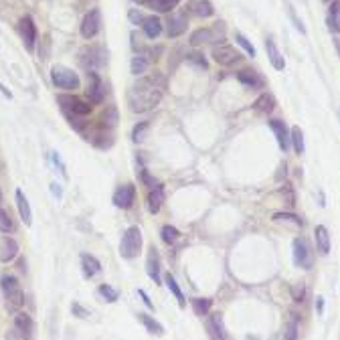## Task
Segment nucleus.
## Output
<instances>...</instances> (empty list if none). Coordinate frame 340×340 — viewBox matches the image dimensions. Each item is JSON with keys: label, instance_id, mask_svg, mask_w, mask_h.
<instances>
[{"label": "nucleus", "instance_id": "nucleus-1", "mask_svg": "<svg viewBox=\"0 0 340 340\" xmlns=\"http://www.w3.org/2000/svg\"><path fill=\"white\" fill-rule=\"evenodd\" d=\"M164 85H166V81H164V77L160 73H154L150 77L138 79V83L128 93L130 110L134 114H144V112L154 110L160 104V99H162Z\"/></svg>", "mask_w": 340, "mask_h": 340}, {"label": "nucleus", "instance_id": "nucleus-2", "mask_svg": "<svg viewBox=\"0 0 340 340\" xmlns=\"http://www.w3.org/2000/svg\"><path fill=\"white\" fill-rule=\"evenodd\" d=\"M0 288L4 292V300H6V308L10 312H18L24 306V294L20 290V284L14 276H2L0 280Z\"/></svg>", "mask_w": 340, "mask_h": 340}, {"label": "nucleus", "instance_id": "nucleus-3", "mask_svg": "<svg viewBox=\"0 0 340 340\" xmlns=\"http://www.w3.org/2000/svg\"><path fill=\"white\" fill-rule=\"evenodd\" d=\"M51 81H53L55 87L67 89V91H75V89H79V85H81L79 75H77L75 71H71L69 67H65V65H55V67L51 69Z\"/></svg>", "mask_w": 340, "mask_h": 340}, {"label": "nucleus", "instance_id": "nucleus-4", "mask_svg": "<svg viewBox=\"0 0 340 340\" xmlns=\"http://www.w3.org/2000/svg\"><path fill=\"white\" fill-rule=\"evenodd\" d=\"M140 249H142V231L138 227H130L122 237L120 253L126 259H134V257H138Z\"/></svg>", "mask_w": 340, "mask_h": 340}, {"label": "nucleus", "instance_id": "nucleus-5", "mask_svg": "<svg viewBox=\"0 0 340 340\" xmlns=\"http://www.w3.org/2000/svg\"><path fill=\"white\" fill-rule=\"evenodd\" d=\"M292 251H294V263L302 269H312L314 267V251L308 243V239L304 237H296L292 243Z\"/></svg>", "mask_w": 340, "mask_h": 340}, {"label": "nucleus", "instance_id": "nucleus-6", "mask_svg": "<svg viewBox=\"0 0 340 340\" xmlns=\"http://www.w3.org/2000/svg\"><path fill=\"white\" fill-rule=\"evenodd\" d=\"M79 63L87 69V71H95L99 67H104L106 63V53L99 45H91V47H83L79 51Z\"/></svg>", "mask_w": 340, "mask_h": 340}, {"label": "nucleus", "instance_id": "nucleus-7", "mask_svg": "<svg viewBox=\"0 0 340 340\" xmlns=\"http://www.w3.org/2000/svg\"><path fill=\"white\" fill-rule=\"evenodd\" d=\"M57 101L61 104L65 116H81L83 118V116L91 114V106L87 101L75 97V95H59Z\"/></svg>", "mask_w": 340, "mask_h": 340}, {"label": "nucleus", "instance_id": "nucleus-8", "mask_svg": "<svg viewBox=\"0 0 340 340\" xmlns=\"http://www.w3.org/2000/svg\"><path fill=\"white\" fill-rule=\"evenodd\" d=\"M99 28H101V12L99 8H91L81 20V37L89 41L99 32Z\"/></svg>", "mask_w": 340, "mask_h": 340}, {"label": "nucleus", "instance_id": "nucleus-9", "mask_svg": "<svg viewBox=\"0 0 340 340\" xmlns=\"http://www.w3.org/2000/svg\"><path fill=\"white\" fill-rule=\"evenodd\" d=\"M87 81H89V83H87L85 95H87L89 104H101V101H104V91H106L101 77H99L95 71H87Z\"/></svg>", "mask_w": 340, "mask_h": 340}, {"label": "nucleus", "instance_id": "nucleus-10", "mask_svg": "<svg viewBox=\"0 0 340 340\" xmlns=\"http://www.w3.org/2000/svg\"><path fill=\"white\" fill-rule=\"evenodd\" d=\"M211 55H213L215 63H219L223 67H229V65H233V63H237L241 59V55L231 45H217V47H213Z\"/></svg>", "mask_w": 340, "mask_h": 340}, {"label": "nucleus", "instance_id": "nucleus-11", "mask_svg": "<svg viewBox=\"0 0 340 340\" xmlns=\"http://www.w3.org/2000/svg\"><path fill=\"white\" fill-rule=\"evenodd\" d=\"M136 200V186L134 184H122L114 192V205L120 209H130Z\"/></svg>", "mask_w": 340, "mask_h": 340}, {"label": "nucleus", "instance_id": "nucleus-12", "mask_svg": "<svg viewBox=\"0 0 340 340\" xmlns=\"http://www.w3.org/2000/svg\"><path fill=\"white\" fill-rule=\"evenodd\" d=\"M18 30H20V37H22V41H24V47H26L28 51H32V49H35V41H37V26H35V20H32L30 16L20 18Z\"/></svg>", "mask_w": 340, "mask_h": 340}, {"label": "nucleus", "instance_id": "nucleus-13", "mask_svg": "<svg viewBox=\"0 0 340 340\" xmlns=\"http://www.w3.org/2000/svg\"><path fill=\"white\" fill-rule=\"evenodd\" d=\"M269 128L274 130L280 148L286 152V150L290 148V142H292V138H290V130H288L286 122H284V120H269Z\"/></svg>", "mask_w": 340, "mask_h": 340}, {"label": "nucleus", "instance_id": "nucleus-14", "mask_svg": "<svg viewBox=\"0 0 340 340\" xmlns=\"http://www.w3.org/2000/svg\"><path fill=\"white\" fill-rule=\"evenodd\" d=\"M209 330L213 332V336L217 340H235L225 328V322H223V314L221 312H215L211 314V320H209Z\"/></svg>", "mask_w": 340, "mask_h": 340}, {"label": "nucleus", "instance_id": "nucleus-15", "mask_svg": "<svg viewBox=\"0 0 340 340\" xmlns=\"http://www.w3.org/2000/svg\"><path fill=\"white\" fill-rule=\"evenodd\" d=\"M237 79H239L245 87H251V89H259V87L265 85V79H263L257 71H253V69H241V71L237 73Z\"/></svg>", "mask_w": 340, "mask_h": 340}, {"label": "nucleus", "instance_id": "nucleus-16", "mask_svg": "<svg viewBox=\"0 0 340 340\" xmlns=\"http://www.w3.org/2000/svg\"><path fill=\"white\" fill-rule=\"evenodd\" d=\"M186 26H188V18L178 12V14H172L168 18V26H166V32H168L170 39H176L180 37L182 32H186Z\"/></svg>", "mask_w": 340, "mask_h": 340}, {"label": "nucleus", "instance_id": "nucleus-17", "mask_svg": "<svg viewBox=\"0 0 340 340\" xmlns=\"http://www.w3.org/2000/svg\"><path fill=\"white\" fill-rule=\"evenodd\" d=\"M265 51H267V57H269V63L274 65V69L282 71V69L286 67V61H284V55L280 53V49H278L274 37H267V39H265Z\"/></svg>", "mask_w": 340, "mask_h": 340}, {"label": "nucleus", "instance_id": "nucleus-18", "mask_svg": "<svg viewBox=\"0 0 340 340\" xmlns=\"http://www.w3.org/2000/svg\"><path fill=\"white\" fill-rule=\"evenodd\" d=\"M18 255V243L12 237H2L0 239V261L8 263Z\"/></svg>", "mask_w": 340, "mask_h": 340}, {"label": "nucleus", "instance_id": "nucleus-19", "mask_svg": "<svg viewBox=\"0 0 340 340\" xmlns=\"http://www.w3.org/2000/svg\"><path fill=\"white\" fill-rule=\"evenodd\" d=\"M146 271L148 276L154 280V284H160V255L154 247H150L148 251V259H146Z\"/></svg>", "mask_w": 340, "mask_h": 340}, {"label": "nucleus", "instance_id": "nucleus-20", "mask_svg": "<svg viewBox=\"0 0 340 340\" xmlns=\"http://www.w3.org/2000/svg\"><path fill=\"white\" fill-rule=\"evenodd\" d=\"M314 239H316V249L322 253V255H328L330 253V233L324 225H318L314 229Z\"/></svg>", "mask_w": 340, "mask_h": 340}, {"label": "nucleus", "instance_id": "nucleus-21", "mask_svg": "<svg viewBox=\"0 0 340 340\" xmlns=\"http://www.w3.org/2000/svg\"><path fill=\"white\" fill-rule=\"evenodd\" d=\"M142 28H144V35L148 39H156L160 32H162V20L158 16H146L144 22H142Z\"/></svg>", "mask_w": 340, "mask_h": 340}, {"label": "nucleus", "instance_id": "nucleus-22", "mask_svg": "<svg viewBox=\"0 0 340 340\" xmlns=\"http://www.w3.org/2000/svg\"><path fill=\"white\" fill-rule=\"evenodd\" d=\"M253 110L259 112V114H265V116L271 114V112L276 110V97H274L271 93H261V95L255 99Z\"/></svg>", "mask_w": 340, "mask_h": 340}, {"label": "nucleus", "instance_id": "nucleus-23", "mask_svg": "<svg viewBox=\"0 0 340 340\" xmlns=\"http://www.w3.org/2000/svg\"><path fill=\"white\" fill-rule=\"evenodd\" d=\"M16 207H18V213H20V219L24 225H30L32 223V213H30V205L24 196V192L18 188L16 190Z\"/></svg>", "mask_w": 340, "mask_h": 340}, {"label": "nucleus", "instance_id": "nucleus-24", "mask_svg": "<svg viewBox=\"0 0 340 340\" xmlns=\"http://www.w3.org/2000/svg\"><path fill=\"white\" fill-rule=\"evenodd\" d=\"M12 326H16L20 332H24L26 336L32 338L35 324H32V318H30L28 314H24V312H16V314H14V322H12Z\"/></svg>", "mask_w": 340, "mask_h": 340}, {"label": "nucleus", "instance_id": "nucleus-25", "mask_svg": "<svg viewBox=\"0 0 340 340\" xmlns=\"http://www.w3.org/2000/svg\"><path fill=\"white\" fill-rule=\"evenodd\" d=\"M162 202H164V188L158 184V186L150 188V192H148V209H150V213H158Z\"/></svg>", "mask_w": 340, "mask_h": 340}, {"label": "nucleus", "instance_id": "nucleus-26", "mask_svg": "<svg viewBox=\"0 0 340 340\" xmlns=\"http://www.w3.org/2000/svg\"><path fill=\"white\" fill-rule=\"evenodd\" d=\"M81 265H83V274H85L87 278H93V276H97V274L101 271V263H99L93 255H89V253H83V255H81Z\"/></svg>", "mask_w": 340, "mask_h": 340}, {"label": "nucleus", "instance_id": "nucleus-27", "mask_svg": "<svg viewBox=\"0 0 340 340\" xmlns=\"http://www.w3.org/2000/svg\"><path fill=\"white\" fill-rule=\"evenodd\" d=\"M148 67H150V55L148 53H136V57L132 59V65H130L132 73L134 75H142V73L148 71Z\"/></svg>", "mask_w": 340, "mask_h": 340}, {"label": "nucleus", "instance_id": "nucleus-28", "mask_svg": "<svg viewBox=\"0 0 340 340\" xmlns=\"http://www.w3.org/2000/svg\"><path fill=\"white\" fill-rule=\"evenodd\" d=\"M209 41H215V32L211 28H196L192 35H190V45L192 47H198V45H205Z\"/></svg>", "mask_w": 340, "mask_h": 340}, {"label": "nucleus", "instance_id": "nucleus-29", "mask_svg": "<svg viewBox=\"0 0 340 340\" xmlns=\"http://www.w3.org/2000/svg\"><path fill=\"white\" fill-rule=\"evenodd\" d=\"M138 320L146 326V330H148V332H152V334H156V336H162V334H164L162 324H160V322H156L152 316H148V314H142V312H140V314H138Z\"/></svg>", "mask_w": 340, "mask_h": 340}, {"label": "nucleus", "instance_id": "nucleus-30", "mask_svg": "<svg viewBox=\"0 0 340 340\" xmlns=\"http://www.w3.org/2000/svg\"><path fill=\"white\" fill-rule=\"evenodd\" d=\"M328 28L332 32H340V0L330 4V14H328Z\"/></svg>", "mask_w": 340, "mask_h": 340}, {"label": "nucleus", "instance_id": "nucleus-31", "mask_svg": "<svg viewBox=\"0 0 340 340\" xmlns=\"http://www.w3.org/2000/svg\"><path fill=\"white\" fill-rule=\"evenodd\" d=\"M164 284L168 286V290L174 294V298L178 300V306L184 308V306H186V300H184V296H182V292H180V288H178V284H176V280H174L172 274H166V276H164Z\"/></svg>", "mask_w": 340, "mask_h": 340}, {"label": "nucleus", "instance_id": "nucleus-32", "mask_svg": "<svg viewBox=\"0 0 340 340\" xmlns=\"http://www.w3.org/2000/svg\"><path fill=\"white\" fill-rule=\"evenodd\" d=\"M190 304H192V310H194L196 316H207L209 310H211L213 300H209V298H192Z\"/></svg>", "mask_w": 340, "mask_h": 340}, {"label": "nucleus", "instance_id": "nucleus-33", "mask_svg": "<svg viewBox=\"0 0 340 340\" xmlns=\"http://www.w3.org/2000/svg\"><path fill=\"white\" fill-rule=\"evenodd\" d=\"M290 138H292V144H294V150L296 154H304V132L300 130V126H294L292 132H290Z\"/></svg>", "mask_w": 340, "mask_h": 340}, {"label": "nucleus", "instance_id": "nucleus-34", "mask_svg": "<svg viewBox=\"0 0 340 340\" xmlns=\"http://www.w3.org/2000/svg\"><path fill=\"white\" fill-rule=\"evenodd\" d=\"M300 326H298V318L296 314H292V318L286 322V328H284V340H298V332Z\"/></svg>", "mask_w": 340, "mask_h": 340}, {"label": "nucleus", "instance_id": "nucleus-35", "mask_svg": "<svg viewBox=\"0 0 340 340\" xmlns=\"http://www.w3.org/2000/svg\"><path fill=\"white\" fill-rule=\"evenodd\" d=\"M192 10H194L196 16H202V18L213 16V12H215V8H213V4H211L209 0H196V2L192 4Z\"/></svg>", "mask_w": 340, "mask_h": 340}, {"label": "nucleus", "instance_id": "nucleus-36", "mask_svg": "<svg viewBox=\"0 0 340 340\" xmlns=\"http://www.w3.org/2000/svg\"><path fill=\"white\" fill-rule=\"evenodd\" d=\"M116 124H118V110L114 106H108L104 116H101V126L104 128H116Z\"/></svg>", "mask_w": 340, "mask_h": 340}, {"label": "nucleus", "instance_id": "nucleus-37", "mask_svg": "<svg viewBox=\"0 0 340 340\" xmlns=\"http://www.w3.org/2000/svg\"><path fill=\"white\" fill-rule=\"evenodd\" d=\"M274 221H276V223H290V225H294V227H302V225H304V221H302L300 217L292 215V213H276V215H274Z\"/></svg>", "mask_w": 340, "mask_h": 340}, {"label": "nucleus", "instance_id": "nucleus-38", "mask_svg": "<svg viewBox=\"0 0 340 340\" xmlns=\"http://www.w3.org/2000/svg\"><path fill=\"white\" fill-rule=\"evenodd\" d=\"M160 235H162V241H164V243L172 245V243H176V241H178L180 231H178L176 227H172V225H164V227H162V231H160Z\"/></svg>", "mask_w": 340, "mask_h": 340}, {"label": "nucleus", "instance_id": "nucleus-39", "mask_svg": "<svg viewBox=\"0 0 340 340\" xmlns=\"http://www.w3.org/2000/svg\"><path fill=\"white\" fill-rule=\"evenodd\" d=\"M178 2L180 0H148V4L158 12H170L174 6H178Z\"/></svg>", "mask_w": 340, "mask_h": 340}, {"label": "nucleus", "instance_id": "nucleus-40", "mask_svg": "<svg viewBox=\"0 0 340 340\" xmlns=\"http://www.w3.org/2000/svg\"><path fill=\"white\" fill-rule=\"evenodd\" d=\"M148 130H150V122H140V124L134 126V130H132V140H134L136 144H138V142H144Z\"/></svg>", "mask_w": 340, "mask_h": 340}, {"label": "nucleus", "instance_id": "nucleus-41", "mask_svg": "<svg viewBox=\"0 0 340 340\" xmlns=\"http://www.w3.org/2000/svg\"><path fill=\"white\" fill-rule=\"evenodd\" d=\"M292 300L294 302H304L306 300V286L304 282H298L292 286Z\"/></svg>", "mask_w": 340, "mask_h": 340}, {"label": "nucleus", "instance_id": "nucleus-42", "mask_svg": "<svg viewBox=\"0 0 340 340\" xmlns=\"http://www.w3.org/2000/svg\"><path fill=\"white\" fill-rule=\"evenodd\" d=\"M12 229H14V225H12L10 215H8L6 211L0 209V233H10Z\"/></svg>", "mask_w": 340, "mask_h": 340}, {"label": "nucleus", "instance_id": "nucleus-43", "mask_svg": "<svg viewBox=\"0 0 340 340\" xmlns=\"http://www.w3.org/2000/svg\"><path fill=\"white\" fill-rule=\"evenodd\" d=\"M235 39H237V43H239V45L245 49V53H247L249 57H255V47H253V45L247 41V37H245L243 32H237V35H235Z\"/></svg>", "mask_w": 340, "mask_h": 340}, {"label": "nucleus", "instance_id": "nucleus-44", "mask_svg": "<svg viewBox=\"0 0 340 340\" xmlns=\"http://www.w3.org/2000/svg\"><path fill=\"white\" fill-rule=\"evenodd\" d=\"M186 61L192 63V65H196V67H200V69H207V67H209L205 55H200V53H190V55H186Z\"/></svg>", "mask_w": 340, "mask_h": 340}, {"label": "nucleus", "instance_id": "nucleus-45", "mask_svg": "<svg viewBox=\"0 0 340 340\" xmlns=\"http://www.w3.org/2000/svg\"><path fill=\"white\" fill-rule=\"evenodd\" d=\"M99 294H101L108 302H116V300H118V292H116L112 286H108V284H101V286H99Z\"/></svg>", "mask_w": 340, "mask_h": 340}, {"label": "nucleus", "instance_id": "nucleus-46", "mask_svg": "<svg viewBox=\"0 0 340 340\" xmlns=\"http://www.w3.org/2000/svg\"><path fill=\"white\" fill-rule=\"evenodd\" d=\"M4 340H30V336H26L24 332H20L16 326L8 328V332L4 334Z\"/></svg>", "mask_w": 340, "mask_h": 340}, {"label": "nucleus", "instance_id": "nucleus-47", "mask_svg": "<svg viewBox=\"0 0 340 340\" xmlns=\"http://www.w3.org/2000/svg\"><path fill=\"white\" fill-rule=\"evenodd\" d=\"M282 194H284V198H286V205L292 209V207L296 205V196H294L292 184H284V188H282Z\"/></svg>", "mask_w": 340, "mask_h": 340}, {"label": "nucleus", "instance_id": "nucleus-48", "mask_svg": "<svg viewBox=\"0 0 340 340\" xmlns=\"http://www.w3.org/2000/svg\"><path fill=\"white\" fill-rule=\"evenodd\" d=\"M140 178H142V182L146 184V186H150V188H154V186H158V182L154 180V176L148 172V170H140Z\"/></svg>", "mask_w": 340, "mask_h": 340}, {"label": "nucleus", "instance_id": "nucleus-49", "mask_svg": "<svg viewBox=\"0 0 340 340\" xmlns=\"http://www.w3.org/2000/svg\"><path fill=\"white\" fill-rule=\"evenodd\" d=\"M128 16H130V20H132L134 24H142V22H144V18H146V16H144L140 10H136V8H134V10H130V14H128Z\"/></svg>", "mask_w": 340, "mask_h": 340}, {"label": "nucleus", "instance_id": "nucleus-50", "mask_svg": "<svg viewBox=\"0 0 340 340\" xmlns=\"http://www.w3.org/2000/svg\"><path fill=\"white\" fill-rule=\"evenodd\" d=\"M71 310H73V314H75L77 318H87V316H89V312H87V310H85L83 306H79L77 302H75V304L71 306Z\"/></svg>", "mask_w": 340, "mask_h": 340}, {"label": "nucleus", "instance_id": "nucleus-51", "mask_svg": "<svg viewBox=\"0 0 340 340\" xmlns=\"http://www.w3.org/2000/svg\"><path fill=\"white\" fill-rule=\"evenodd\" d=\"M138 296H140V298H142V300H144V304H146V306H148V308H154V304H152V302H150V298H148V296H146V292H144V290H138Z\"/></svg>", "mask_w": 340, "mask_h": 340}, {"label": "nucleus", "instance_id": "nucleus-52", "mask_svg": "<svg viewBox=\"0 0 340 340\" xmlns=\"http://www.w3.org/2000/svg\"><path fill=\"white\" fill-rule=\"evenodd\" d=\"M51 192H53L57 198H61V194H63V192H61V186H59L57 182H53V184H51Z\"/></svg>", "mask_w": 340, "mask_h": 340}, {"label": "nucleus", "instance_id": "nucleus-53", "mask_svg": "<svg viewBox=\"0 0 340 340\" xmlns=\"http://www.w3.org/2000/svg\"><path fill=\"white\" fill-rule=\"evenodd\" d=\"M18 271H26V261L24 259H18Z\"/></svg>", "mask_w": 340, "mask_h": 340}, {"label": "nucleus", "instance_id": "nucleus-54", "mask_svg": "<svg viewBox=\"0 0 340 340\" xmlns=\"http://www.w3.org/2000/svg\"><path fill=\"white\" fill-rule=\"evenodd\" d=\"M322 310H324V298H318V312L322 314Z\"/></svg>", "mask_w": 340, "mask_h": 340}, {"label": "nucleus", "instance_id": "nucleus-55", "mask_svg": "<svg viewBox=\"0 0 340 340\" xmlns=\"http://www.w3.org/2000/svg\"><path fill=\"white\" fill-rule=\"evenodd\" d=\"M0 89H2V93H4V95H6V97H8V99H10V97H12V93H10V91H8V89H6V87H4V85H2V83H0Z\"/></svg>", "mask_w": 340, "mask_h": 340}, {"label": "nucleus", "instance_id": "nucleus-56", "mask_svg": "<svg viewBox=\"0 0 340 340\" xmlns=\"http://www.w3.org/2000/svg\"><path fill=\"white\" fill-rule=\"evenodd\" d=\"M134 2H138V4H144V2H148V0H134Z\"/></svg>", "mask_w": 340, "mask_h": 340}, {"label": "nucleus", "instance_id": "nucleus-57", "mask_svg": "<svg viewBox=\"0 0 340 340\" xmlns=\"http://www.w3.org/2000/svg\"><path fill=\"white\" fill-rule=\"evenodd\" d=\"M0 202H2V192H0Z\"/></svg>", "mask_w": 340, "mask_h": 340}]
</instances>
